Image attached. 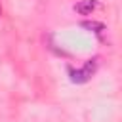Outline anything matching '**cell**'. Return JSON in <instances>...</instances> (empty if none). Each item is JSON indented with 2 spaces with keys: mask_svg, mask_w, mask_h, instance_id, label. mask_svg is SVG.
Returning <instances> with one entry per match:
<instances>
[{
  "mask_svg": "<svg viewBox=\"0 0 122 122\" xmlns=\"http://www.w3.org/2000/svg\"><path fill=\"white\" fill-rule=\"evenodd\" d=\"M95 71H97V57L88 59V61L84 63V67H80V69L69 67V76H71V80H72L74 84H84V82L92 80V76L95 74Z\"/></svg>",
  "mask_w": 122,
  "mask_h": 122,
  "instance_id": "1",
  "label": "cell"
},
{
  "mask_svg": "<svg viewBox=\"0 0 122 122\" xmlns=\"http://www.w3.org/2000/svg\"><path fill=\"white\" fill-rule=\"evenodd\" d=\"M97 8H99V2L97 0H80L78 4H74V11L80 13V15H90Z\"/></svg>",
  "mask_w": 122,
  "mask_h": 122,
  "instance_id": "2",
  "label": "cell"
},
{
  "mask_svg": "<svg viewBox=\"0 0 122 122\" xmlns=\"http://www.w3.org/2000/svg\"><path fill=\"white\" fill-rule=\"evenodd\" d=\"M80 27H82V29H88V30H92V32H97V34H101V32L105 30V25L99 23V21H82Z\"/></svg>",
  "mask_w": 122,
  "mask_h": 122,
  "instance_id": "3",
  "label": "cell"
},
{
  "mask_svg": "<svg viewBox=\"0 0 122 122\" xmlns=\"http://www.w3.org/2000/svg\"><path fill=\"white\" fill-rule=\"evenodd\" d=\"M0 15H2V6H0Z\"/></svg>",
  "mask_w": 122,
  "mask_h": 122,
  "instance_id": "4",
  "label": "cell"
}]
</instances>
